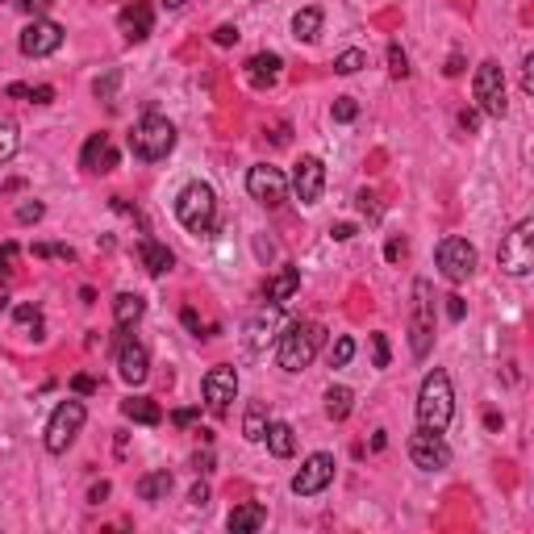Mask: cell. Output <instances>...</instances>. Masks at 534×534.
<instances>
[{"instance_id": "6da1fadb", "label": "cell", "mask_w": 534, "mask_h": 534, "mask_svg": "<svg viewBox=\"0 0 534 534\" xmlns=\"http://www.w3.org/2000/svg\"><path fill=\"white\" fill-rule=\"evenodd\" d=\"M455 418V392H451V376L434 368L418 389V430H434L442 434Z\"/></svg>"}, {"instance_id": "7a4b0ae2", "label": "cell", "mask_w": 534, "mask_h": 534, "mask_svg": "<svg viewBox=\"0 0 534 534\" xmlns=\"http://www.w3.org/2000/svg\"><path fill=\"white\" fill-rule=\"evenodd\" d=\"M321 342H326V326L321 321H292L276 339V360L284 371H305L318 360Z\"/></svg>"}, {"instance_id": "3957f363", "label": "cell", "mask_w": 534, "mask_h": 534, "mask_svg": "<svg viewBox=\"0 0 534 534\" xmlns=\"http://www.w3.org/2000/svg\"><path fill=\"white\" fill-rule=\"evenodd\" d=\"M175 217L188 234H213L217 222V193L205 184V180H193V184L180 188L175 196Z\"/></svg>"}, {"instance_id": "277c9868", "label": "cell", "mask_w": 534, "mask_h": 534, "mask_svg": "<svg viewBox=\"0 0 534 534\" xmlns=\"http://www.w3.org/2000/svg\"><path fill=\"white\" fill-rule=\"evenodd\" d=\"M175 146V125L167 122V117L159 114H146L143 122H134L130 130V151L143 159V163H159V159H167Z\"/></svg>"}, {"instance_id": "5b68a950", "label": "cell", "mask_w": 534, "mask_h": 534, "mask_svg": "<svg viewBox=\"0 0 534 534\" xmlns=\"http://www.w3.org/2000/svg\"><path fill=\"white\" fill-rule=\"evenodd\" d=\"M434 342V288L430 280H413V309H410V351L413 360H426Z\"/></svg>"}, {"instance_id": "8992f818", "label": "cell", "mask_w": 534, "mask_h": 534, "mask_svg": "<svg viewBox=\"0 0 534 534\" xmlns=\"http://www.w3.org/2000/svg\"><path fill=\"white\" fill-rule=\"evenodd\" d=\"M497 259H501L505 276H514V280L530 276V267H534V222H530V217H526V222H518V226L505 234Z\"/></svg>"}, {"instance_id": "52a82bcc", "label": "cell", "mask_w": 534, "mask_h": 534, "mask_svg": "<svg viewBox=\"0 0 534 534\" xmlns=\"http://www.w3.org/2000/svg\"><path fill=\"white\" fill-rule=\"evenodd\" d=\"M84 418H88L84 400H63V405H54L51 421H46V451L51 455L67 451V447L75 442V434L84 430Z\"/></svg>"}, {"instance_id": "ba28073f", "label": "cell", "mask_w": 534, "mask_h": 534, "mask_svg": "<svg viewBox=\"0 0 534 534\" xmlns=\"http://www.w3.org/2000/svg\"><path fill=\"white\" fill-rule=\"evenodd\" d=\"M476 104H480V114L489 117H505V109H509V101H505V72L497 59H484L480 67H476Z\"/></svg>"}, {"instance_id": "9c48e42d", "label": "cell", "mask_w": 534, "mask_h": 534, "mask_svg": "<svg viewBox=\"0 0 534 534\" xmlns=\"http://www.w3.org/2000/svg\"><path fill=\"white\" fill-rule=\"evenodd\" d=\"M201 392H205V410L213 418H226L230 413V400L238 397V371L230 363H217V368L205 371V381H201Z\"/></svg>"}, {"instance_id": "30bf717a", "label": "cell", "mask_w": 534, "mask_h": 534, "mask_svg": "<svg viewBox=\"0 0 534 534\" xmlns=\"http://www.w3.org/2000/svg\"><path fill=\"white\" fill-rule=\"evenodd\" d=\"M434 259H439V272L451 280V284H460V280H468L476 272V247L468 238H442Z\"/></svg>"}, {"instance_id": "8fae6325", "label": "cell", "mask_w": 534, "mask_h": 534, "mask_svg": "<svg viewBox=\"0 0 534 534\" xmlns=\"http://www.w3.org/2000/svg\"><path fill=\"white\" fill-rule=\"evenodd\" d=\"M63 46V25L51 17H34L25 30H21V54L25 59H46Z\"/></svg>"}, {"instance_id": "7c38bea8", "label": "cell", "mask_w": 534, "mask_h": 534, "mask_svg": "<svg viewBox=\"0 0 534 534\" xmlns=\"http://www.w3.org/2000/svg\"><path fill=\"white\" fill-rule=\"evenodd\" d=\"M410 460L418 463L421 472H442V468H451V447L442 442V434L418 430L410 439Z\"/></svg>"}, {"instance_id": "4fadbf2b", "label": "cell", "mask_w": 534, "mask_h": 534, "mask_svg": "<svg viewBox=\"0 0 534 534\" xmlns=\"http://www.w3.org/2000/svg\"><path fill=\"white\" fill-rule=\"evenodd\" d=\"M330 480H334V455L313 451L305 463H301V472L292 476V493L297 497H318Z\"/></svg>"}, {"instance_id": "5bb4252c", "label": "cell", "mask_w": 534, "mask_h": 534, "mask_svg": "<svg viewBox=\"0 0 534 534\" xmlns=\"http://www.w3.org/2000/svg\"><path fill=\"white\" fill-rule=\"evenodd\" d=\"M247 193L255 196L259 205L276 209L280 201H284V193H288V180H284V172H280V167L259 163V167H251V172H247Z\"/></svg>"}, {"instance_id": "9a60e30c", "label": "cell", "mask_w": 534, "mask_h": 534, "mask_svg": "<svg viewBox=\"0 0 534 534\" xmlns=\"http://www.w3.org/2000/svg\"><path fill=\"white\" fill-rule=\"evenodd\" d=\"M321 188H326V163L318 154H305L297 163V172H292V193H297L301 205H318Z\"/></svg>"}, {"instance_id": "2e32d148", "label": "cell", "mask_w": 534, "mask_h": 534, "mask_svg": "<svg viewBox=\"0 0 534 534\" xmlns=\"http://www.w3.org/2000/svg\"><path fill=\"white\" fill-rule=\"evenodd\" d=\"M117 376H122L125 384H143L146 376H151V355H146V347L138 339L117 342Z\"/></svg>"}, {"instance_id": "e0dca14e", "label": "cell", "mask_w": 534, "mask_h": 534, "mask_svg": "<svg viewBox=\"0 0 534 534\" xmlns=\"http://www.w3.org/2000/svg\"><path fill=\"white\" fill-rule=\"evenodd\" d=\"M80 163H84V172H93V175L114 172V167H117L114 138H109V134H93V138L84 143V151H80Z\"/></svg>"}, {"instance_id": "ac0fdd59", "label": "cell", "mask_w": 534, "mask_h": 534, "mask_svg": "<svg viewBox=\"0 0 534 534\" xmlns=\"http://www.w3.org/2000/svg\"><path fill=\"white\" fill-rule=\"evenodd\" d=\"M276 326H280V305H272L267 313L251 318V321H247V330H242V342H247V351H263L272 339H280Z\"/></svg>"}, {"instance_id": "d6986e66", "label": "cell", "mask_w": 534, "mask_h": 534, "mask_svg": "<svg viewBox=\"0 0 534 534\" xmlns=\"http://www.w3.org/2000/svg\"><path fill=\"white\" fill-rule=\"evenodd\" d=\"M122 34H125V42H143L146 34H151V25H154V13H151V5L146 0H134V5H125L122 9Z\"/></svg>"}, {"instance_id": "ffe728a7", "label": "cell", "mask_w": 534, "mask_h": 534, "mask_svg": "<svg viewBox=\"0 0 534 534\" xmlns=\"http://www.w3.org/2000/svg\"><path fill=\"white\" fill-rule=\"evenodd\" d=\"M280 67H284V59H280L276 51H259L247 59V80L255 84V88H272V84L280 80Z\"/></svg>"}, {"instance_id": "44dd1931", "label": "cell", "mask_w": 534, "mask_h": 534, "mask_svg": "<svg viewBox=\"0 0 534 534\" xmlns=\"http://www.w3.org/2000/svg\"><path fill=\"white\" fill-rule=\"evenodd\" d=\"M297 288H301V272H297V267H280L276 276L267 280L263 297L272 301V305H288V301L297 297Z\"/></svg>"}, {"instance_id": "7402d4cb", "label": "cell", "mask_w": 534, "mask_h": 534, "mask_svg": "<svg viewBox=\"0 0 534 534\" xmlns=\"http://www.w3.org/2000/svg\"><path fill=\"white\" fill-rule=\"evenodd\" d=\"M267 522V509L259 501H247V505H234V509H230V518H226V526L234 534H255L259 526Z\"/></svg>"}, {"instance_id": "603a6c76", "label": "cell", "mask_w": 534, "mask_h": 534, "mask_svg": "<svg viewBox=\"0 0 534 534\" xmlns=\"http://www.w3.org/2000/svg\"><path fill=\"white\" fill-rule=\"evenodd\" d=\"M263 442H267V451L276 455V460H288V455L297 451V430H292L288 421H267Z\"/></svg>"}, {"instance_id": "cb8c5ba5", "label": "cell", "mask_w": 534, "mask_h": 534, "mask_svg": "<svg viewBox=\"0 0 534 534\" xmlns=\"http://www.w3.org/2000/svg\"><path fill=\"white\" fill-rule=\"evenodd\" d=\"M138 497L143 501H151V505H159V501H167V493H172V472L167 468H159V472H146V476H138Z\"/></svg>"}, {"instance_id": "d4e9b609", "label": "cell", "mask_w": 534, "mask_h": 534, "mask_svg": "<svg viewBox=\"0 0 534 534\" xmlns=\"http://www.w3.org/2000/svg\"><path fill=\"white\" fill-rule=\"evenodd\" d=\"M138 255H143V267L151 272V276H163V272H172V263H175L172 251H167L163 242H154V238H143Z\"/></svg>"}, {"instance_id": "484cf974", "label": "cell", "mask_w": 534, "mask_h": 534, "mask_svg": "<svg viewBox=\"0 0 534 534\" xmlns=\"http://www.w3.org/2000/svg\"><path fill=\"white\" fill-rule=\"evenodd\" d=\"M122 413H125L130 421H138V426H159V421H163V410H159L151 397H130V400H122Z\"/></svg>"}, {"instance_id": "4316f807", "label": "cell", "mask_w": 534, "mask_h": 534, "mask_svg": "<svg viewBox=\"0 0 534 534\" xmlns=\"http://www.w3.org/2000/svg\"><path fill=\"white\" fill-rule=\"evenodd\" d=\"M146 313V301L138 297V292H122V297L114 301V321H117V330H130L134 321L143 318Z\"/></svg>"}, {"instance_id": "83f0119b", "label": "cell", "mask_w": 534, "mask_h": 534, "mask_svg": "<svg viewBox=\"0 0 534 534\" xmlns=\"http://www.w3.org/2000/svg\"><path fill=\"white\" fill-rule=\"evenodd\" d=\"M351 410H355V392L342 389V384H334V389L326 392V413H330V421H347Z\"/></svg>"}, {"instance_id": "f1b7e54d", "label": "cell", "mask_w": 534, "mask_h": 534, "mask_svg": "<svg viewBox=\"0 0 534 534\" xmlns=\"http://www.w3.org/2000/svg\"><path fill=\"white\" fill-rule=\"evenodd\" d=\"M321 34V9H301L292 17V38L297 42H318Z\"/></svg>"}, {"instance_id": "f546056e", "label": "cell", "mask_w": 534, "mask_h": 534, "mask_svg": "<svg viewBox=\"0 0 534 534\" xmlns=\"http://www.w3.org/2000/svg\"><path fill=\"white\" fill-rule=\"evenodd\" d=\"M242 434H247L251 442H263V434H267V410H263V400H251V405H247Z\"/></svg>"}, {"instance_id": "4dcf8cb0", "label": "cell", "mask_w": 534, "mask_h": 534, "mask_svg": "<svg viewBox=\"0 0 534 534\" xmlns=\"http://www.w3.org/2000/svg\"><path fill=\"white\" fill-rule=\"evenodd\" d=\"M21 146V134H17V122L13 117H0V163H9L13 154Z\"/></svg>"}, {"instance_id": "1f68e13d", "label": "cell", "mask_w": 534, "mask_h": 534, "mask_svg": "<svg viewBox=\"0 0 534 534\" xmlns=\"http://www.w3.org/2000/svg\"><path fill=\"white\" fill-rule=\"evenodd\" d=\"M9 96H25V101H34V104H51L54 88L51 84H38V88H30V84H9Z\"/></svg>"}, {"instance_id": "d6a6232c", "label": "cell", "mask_w": 534, "mask_h": 534, "mask_svg": "<svg viewBox=\"0 0 534 534\" xmlns=\"http://www.w3.org/2000/svg\"><path fill=\"white\" fill-rule=\"evenodd\" d=\"M17 330H21V334H30V339H38V334H42V309L21 305L17 309Z\"/></svg>"}, {"instance_id": "836d02e7", "label": "cell", "mask_w": 534, "mask_h": 534, "mask_svg": "<svg viewBox=\"0 0 534 534\" xmlns=\"http://www.w3.org/2000/svg\"><path fill=\"white\" fill-rule=\"evenodd\" d=\"M351 360H355V339H351V334H342V339L330 347V368H347Z\"/></svg>"}, {"instance_id": "e575fe53", "label": "cell", "mask_w": 534, "mask_h": 534, "mask_svg": "<svg viewBox=\"0 0 534 534\" xmlns=\"http://www.w3.org/2000/svg\"><path fill=\"white\" fill-rule=\"evenodd\" d=\"M360 67H368V54L363 51H342L339 59H334V72L339 75H355Z\"/></svg>"}, {"instance_id": "d590c367", "label": "cell", "mask_w": 534, "mask_h": 534, "mask_svg": "<svg viewBox=\"0 0 534 534\" xmlns=\"http://www.w3.org/2000/svg\"><path fill=\"white\" fill-rule=\"evenodd\" d=\"M389 72L397 75V80H405V75H410V54L400 51L397 42H392V46H389Z\"/></svg>"}, {"instance_id": "8d00e7d4", "label": "cell", "mask_w": 534, "mask_h": 534, "mask_svg": "<svg viewBox=\"0 0 534 534\" xmlns=\"http://www.w3.org/2000/svg\"><path fill=\"white\" fill-rule=\"evenodd\" d=\"M117 84H122V72H117V67H114V72L104 75V80H96V88H93V93H96V96H101V101H114V93H117Z\"/></svg>"}, {"instance_id": "74e56055", "label": "cell", "mask_w": 534, "mask_h": 534, "mask_svg": "<svg viewBox=\"0 0 534 534\" xmlns=\"http://www.w3.org/2000/svg\"><path fill=\"white\" fill-rule=\"evenodd\" d=\"M355 117H360V104L351 101V96H339L334 101V122H355Z\"/></svg>"}, {"instance_id": "f35d334b", "label": "cell", "mask_w": 534, "mask_h": 534, "mask_svg": "<svg viewBox=\"0 0 534 534\" xmlns=\"http://www.w3.org/2000/svg\"><path fill=\"white\" fill-rule=\"evenodd\" d=\"M371 360H376V368H389V339L384 334H371Z\"/></svg>"}, {"instance_id": "ab89813d", "label": "cell", "mask_w": 534, "mask_h": 534, "mask_svg": "<svg viewBox=\"0 0 534 534\" xmlns=\"http://www.w3.org/2000/svg\"><path fill=\"white\" fill-rule=\"evenodd\" d=\"M34 255H38V259H75V251L72 247H54V242H38V247H34Z\"/></svg>"}, {"instance_id": "60d3db41", "label": "cell", "mask_w": 534, "mask_h": 534, "mask_svg": "<svg viewBox=\"0 0 534 534\" xmlns=\"http://www.w3.org/2000/svg\"><path fill=\"white\" fill-rule=\"evenodd\" d=\"M42 213H46V209H42V205H38V201H25V205H21V209H17V222H25V226H30V222H38V217H42Z\"/></svg>"}, {"instance_id": "b9f144b4", "label": "cell", "mask_w": 534, "mask_h": 534, "mask_svg": "<svg viewBox=\"0 0 534 534\" xmlns=\"http://www.w3.org/2000/svg\"><path fill=\"white\" fill-rule=\"evenodd\" d=\"M17 5L30 13V17H46V9H51L54 0H17Z\"/></svg>"}, {"instance_id": "7bdbcfd3", "label": "cell", "mask_w": 534, "mask_h": 534, "mask_svg": "<svg viewBox=\"0 0 534 534\" xmlns=\"http://www.w3.org/2000/svg\"><path fill=\"white\" fill-rule=\"evenodd\" d=\"M522 93L526 96L534 93V54H526V59H522Z\"/></svg>"}, {"instance_id": "ee69618b", "label": "cell", "mask_w": 534, "mask_h": 534, "mask_svg": "<svg viewBox=\"0 0 534 534\" xmlns=\"http://www.w3.org/2000/svg\"><path fill=\"white\" fill-rule=\"evenodd\" d=\"M405 238H389V247H384V259H389V263H397V259H405Z\"/></svg>"}, {"instance_id": "f6af8a7d", "label": "cell", "mask_w": 534, "mask_h": 534, "mask_svg": "<svg viewBox=\"0 0 534 534\" xmlns=\"http://www.w3.org/2000/svg\"><path fill=\"white\" fill-rule=\"evenodd\" d=\"M213 42H217V46H234V42H238V30H234V25H217V30H213Z\"/></svg>"}, {"instance_id": "bcb514c9", "label": "cell", "mask_w": 534, "mask_h": 534, "mask_svg": "<svg viewBox=\"0 0 534 534\" xmlns=\"http://www.w3.org/2000/svg\"><path fill=\"white\" fill-rule=\"evenodd\" d=\"M463 313H468L463 297H455V292H451V297H447V318H451V321H463Z\"/></svg>"}, {"instance_id": "7dc6e473", "label": "cell", "mask_w": 534, "mask_h": 534, "mask_svg": "<svg viewBox=\"0 0 534 534\" xmlns=\"http://www.w3.org/2000/svg\"><path fill=\"white\" fill-rule=\"evenodd\" d=\"M17 263V242H0V272Z\"/></svg>"}, {"instance_id": "c3c4849f", "label": "cell", "mask_w": 534, "mask_h": 534, "mask_svg": "<svg viewBox=\"0 0 534 534\" xmlns=\"http://www.w3.org/2000/svg\"><path fill=\"white\" fill-rule=\"evenodd\" d=\"M188 501H193L196 509H205V505H209V484H193V493H188Z\"/></svg>"}, {"instance_id": "681fc988", "label": "cell", "mask_w": 534, "mask_h": 534, "mask_svg": "<svg viewBox=\"0 0 534 534\" xmlns=\"http://www.w3.org/2000/svg\"><path fill=\"white\" fill-rule=\"evenodd\" d=\"M72 389L80 392V397H88V392H96V381L93 376H72Z\"/></svg>"}, {"instance_id": "f907efd6", "label": "cell", "mask_w": 534, "mask_h": 534, "mask_svg": "<svg viewBox=\"0 0 534 534\" xmlns=\"http://www.w3.org/2000/svg\"><path fill=\"white\" fill-rule=\"evenodd\" d=\"M360 209L363 213H371V217L381 213V209H376V193H360Z\"/></svg>"}, {"instance_id": "816d5d0a", "label": "cell", "mask_w": 534, "mask_h": 534, "mask_svg": "<svg viewBox=\"0 0 534 534\" xmlns=\"http://www.w3.org/2000/svg\"><path fill=\"white\" fill-rule=\"evenodd\" d=\"M104 497H109V484H104V480H101V484H93V493H88V501H93V505H101Z\"/></svg>"}, {"instance_id": "f5cc1de1", "label": "cell", "mask_w": 534, "mask_h": 534, "mask_svg": "<svg viewBox=\"0 0 534 534\" xmlns=\"http://www.w3.org/2000/svg\"><path fill=\"white\" fill-rule=\"evenodd\" d=\"M172 421H175V426H188V421H196V410H175Z\"/></svg>"}, {"instance_id": "db71d44e", "label": "cell", "mask_w": 534, "mask_h": 534, "mask_svg": "<svg viewBox=\"0 0 534 534\" xmlns=\"http://www.w3.org/2000/svg\"><path fill=\"white\" fill-rule=\"evenodd\" d=\"M330 234L339 238V242H347V238H355V226H347V222H342V226H334Z\"/></svg>"}, {"instance_id": "11a10c76", "label": "cell", "mask_w": 534, "mask_h": 534, "mask_svg": "<svg viewBox=\"0 0 534 534\" xmlns=\"http://www.w3.org/2000/svg\"><path fill=\"white\" fill-rule=\"evenodd\" d=\"M476 122H480V117H476L472 109H463V114H460V125H463V130H476Z\"/></svg>"}, {"instance_id": "9f6ffc18", "label": "cell", "mask_w": 534, "mask_h": 534, "mask_svg": "<svg viewBox=\"0 0 534 534\" xmlns=\"http://www.w3.org/2000/svg\"><path fill=\"white\" fill-rule=\"evenodd\" d=\"M442 72H447V75H460V72H463V59H460V54H451V59H447V67H442Z\"/></svg>"}, {"instance_id": "6f0895ef", "label": "cell", "mask_w": 534, "mask_h": 534, "mask_svg": "<svg viewBox=\"0 0 534 534\" xmlns=\"http://www.w3.org/2000/svg\"><path fill=\"white\" fill-rule=\"evenodd\" d=\"M209 463H213V455H196V472H209Z\"/></svg>"}, {"instance_id": "680465c9", "label": "cell", "mask_w": 534, "mask_h": 534, "mask_svg": "<svg viewBox=\"0 0 534 534\" xmlns=\"http://www.w3.org/2000/svg\"><path fill=\"white\" fill-rule=\"evenodd\" d=\"M384 442H389V439H384V430H376V434H371V451H384Z\"/></svg>"}, {"instance_id": "91938a15", "label": "cell", "mask_w": 534, "mask_h": 534, "mask_svg": "<svg viewBox=\"0 0 534 534\" xmlns=\"http://www.w3.org/2000/svg\"><path fill=\"white\" fill-rule=\"evenodd\" d=\"M5 309H9V284L0 280V313H5Z\"/></svg>"}, {"instance_id": "94428289", "label": "cell", "mask_w": 534, "mask_h": 534, "mask_svg": "<svg viewBox=\"0 0 534 534\" xmlns=\"http://www.w3.org/2000/svg\"><path fill=\"white\" fill-rule=\"evenodd\" d=\"M167 9H180V5H188V0H163Z\"/></svg>"}]
</instances>
